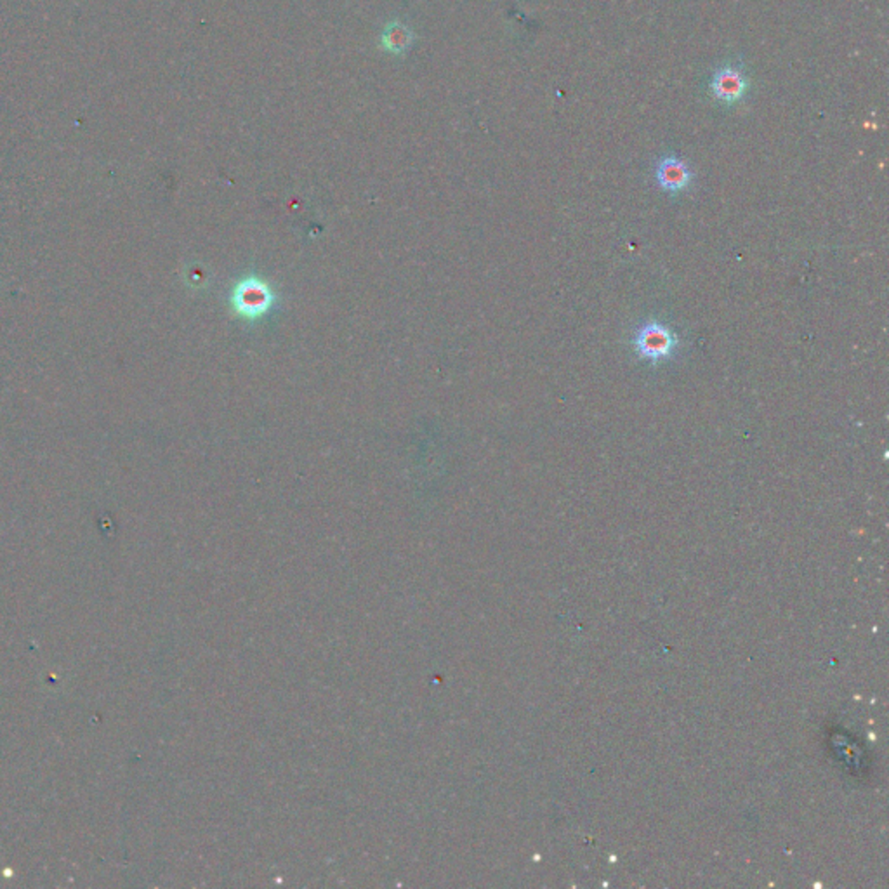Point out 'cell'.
<instances>
[{"label":"cell","mask_w":889,"mask_h":889,"mask_svg":"<svg viewBox=\"0 0 889 889\" xmlns=\"http://www.w3.org/2000/svg\"><path fill=\"white\" fill-rule=\"evenodd\" d=\"M681 346L678 333L659 320H648L642 324L633 337V348L636 354L653 365H659L676 356Z\"/></svg>","instance_id":"obj_1"},{"label":"cell","mask_w":889,"mask_h":889,"mask_svg":"<svg viewBox=\"0 0 889 889\" xmlns=\"http://www.w3.org/2000/svg\"><path fill=\"white\" fill-rule=\"evenodd\" d=\"M710 91L716 101L721 104L740 103L749 92V79L744 68L737 63L718 68L710 81Z\"/></svg>","instance_id":"obj_2"},{"label":"cell","mask_w":889,"mask_h":889,"mask_svg":"<svg viewBox=\"0 0 889 889\" xmlns=\"http://www.w3.org/2000/svg\"><path fill=\"white\" fill-rule=\"evenodd\" d=\"M655 179L665 193L680 195L691 187L693 170L680 157L663 155L655 166Z\"/></svg>","instance_id":"obj_3"},{"label":"cell","mask_w":889,"mask_h":889,"mask_svg":"<svg viewBox=\"0 0 889 889\" xmlns=\"http://www.w3.org/2000/svg\"><path fill=\"white\" fill-rule=\"evenodd\" d=\"M412 43H414V32L400 21H391L381 35L382 49L391 54H403Z\"/></svg>","instance_id":"obj_4"},{"label":"cell","mask_w":889,"mask_h":889,"mask_svg":"<svg viewBox=\"0 0 889 889\" xmlns=\"http://www.w3.org/2000/svg\"><path fill=\"white\" fill-rule=\"evenodd\" d=\"M261 303H268V295L259 292L257 287H252V289H247L244 292L242 295V310H248V308H254V310H261L259 304Z\"/></svg>","instance_id":"obj_5"}]
</instances>
